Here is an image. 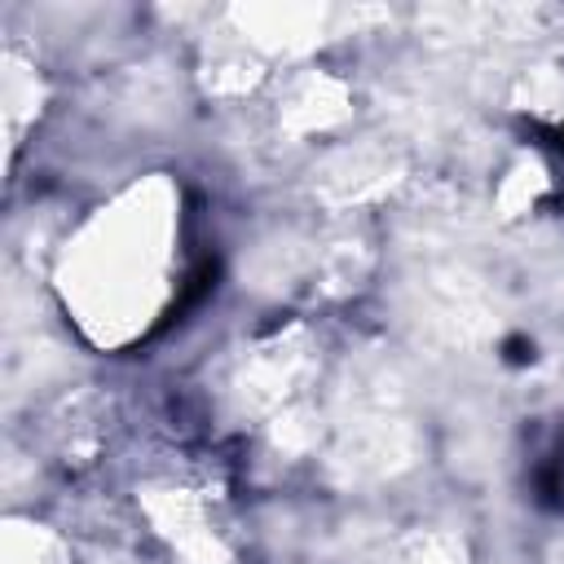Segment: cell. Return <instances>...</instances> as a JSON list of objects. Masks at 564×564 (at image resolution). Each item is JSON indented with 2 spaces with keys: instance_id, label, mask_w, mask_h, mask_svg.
Returning a JSON list of instances; mask_svg holds the SVG:
<instances>
[{
  "instance_id": "1",
  "label": "cell",
  "mask_w": 564,
  "mask_h": 564,
  "mask_svg": "<svg viewBox=\"0 0 564 564\" xmlns=\"http://www.w3.org/2000/svg\"><path fill=\"white\" fill-rule=\"evenodd\" d=\"M172 198L154 181L101 207L62 256V291L97 344H123L154 317L172 264Z\"/></svg>"
},
{
  "instance_id": "2",
  "label": "cell",
  "mask_w": 564,
  "mask_h": 564,
  "mask_svg": "<svg viewBox=\"0 0 564 564\" xmlns=\"http://www.w3.org/2000/svg\"><path fill=\"white\" fill-rule=\"evenodd\" d=\"M344 115H348L344 84L330 79V75H317V70L304 75V79H295V88L282 101V123L295 128V132H322V128L339 123Z\"/></svg>"
},
{
  "instance_id": "3",
  "label": "cell",
  "mask_w": 564,
  "mask_h": 564,
  "mask_svg": "<svg viewBox=\"0 0 564 564\" xmlns=\"http://www.w3.org/2000/svg\"><path fill=\"white\" fill-rule=\"evenodd\" d=\"M0 560H4V564H70L66 542H62L53 529L31 524V520H9V524H4Z\"/></svg>"
},
{
  "instance_id": "4",
  "label": "cell",
  "mask_w": 564,
  "mask_h": 564,
  "mask_svg": "<svg viewBox=\"0 0 564 564\" xmlns=\"http://www.w3.org/2000/svg\"><path fill=\"white\" fill-rule=\"evenodd\" d=\"M392 564H467V555H463V542L458 538L436 533V529H419V533H410L397 546Z\"/></svg>"
}]
</instances>
